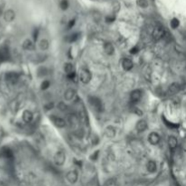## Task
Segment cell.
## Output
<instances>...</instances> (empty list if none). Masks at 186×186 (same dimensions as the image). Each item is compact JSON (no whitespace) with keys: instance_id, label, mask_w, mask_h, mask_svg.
<instances>
[{"instance_id":"obj_1","label":"cell","mask_w":186,"mask_h":186,"mask_svg":"<svg viewBox=\"0 0 186 186\" xmlns=\"http://www.w3.org/2000/svg\"><path fill=\"white\" fill-rule=\"evenodd\" d=\"M88 101L90 105L94 108V109L97 112H101L103 110V105H102V101L95 96H89L88 97Z\"/></svg>"},{"instance_id":"obj_2","label":"cell","mask_w":186,"mask_h":186,"mask_svg":"<svg viewBox=\"0 0 186 186\" xmlns=\"http://www.w3.org/2000/svg\"><path fill=\"white\" fill-rule=\"evenodd\" d=\"M79 79L83 84H88L92 79L91 72L86 68L81 69L80 73H79Z\"/></svg>"},{"instance_id":"obj_3","label":"cell","mask_w":186,"mask_h":186,"mask_svg":"<svg viewBox=\"0 0 186 186\" xmlns=\"http://www.w3.org/2000/svg\"><path fill=\"white\" fill-rule=\"evenodd\" d=\"M165 35H166V31L164 30L163 27H157L154 28L153 33V37L155 41L161 40L162 38L165 37Z\"/></svg>"},{"instance_id":"obj_4","label":"cell","mask_w":186,"mask_h":186,"mask_svg":"<svg viewBox=\"0 0 186 186\" xmlns=\"http://www.w3.org/2000/svg\"><path fill=\"white\" fill-rule=\"evenodd\" d=\"M54 161L55 165L57 166H62L65 162V153L64 151H58L56 152V153L55 154L54 156Z\"/></svg>"},{"instance_id":"obj_5","label":"cell","mask_w":186,"mask_h":186,"mask_svg":"<svg viewBox=\"0 0 186 186\" xmlns=\"http://www.w3.org/2000/svg\"><path fill=\"white\" fill-rule=\"evenodd\" d=\"M50 120L52 121V123H54V125L56 126V127H58V128H64L65 127L66 125V122L65 120H64L63 118H61L59 116H56L55 115H52L50 117Z\"/></svg>"},{"instance_id":"obj_6","label":"cell","mask_w":186,"mask_h":186,"mask_svg":"<svg viewBox=\"0 0 186 186\" xmlns=\"http://www.w3.org/2000/svg\"><path fill=\"white\" fill-rule=\"evenodd\" d=\"M9 58H10V52H9L8 47L3 46V47L0 48V63L6 62L9 60Z\"/></svg>"},{"instance_id":"obj_7","label":"cell","mask_w":186,"mask_h":186,"mask_svg":"<svg viewBox=\"0 0 186 186\" xmlns=\"http://www.w3.org/2000/svg\"><path fill=\"white\" fill-rule=\"evenodd\" d=\"M5 78L10 84H15L19 79V75L15 72H8L5 75Z\"/></svg>"},{"instance_id":"obj_8","label":"cell","mask_w":186,"mask_h":186,"mask_svg":"<svg viewBox=\"0 0 186 186\" xmlns=\"http://www.w3.org/2000/svg\"><path fill=\"white\" fill-rule=\"evenodd\" d=\"M66 180L68 181V183L71 184L75 183L78 181V173L76 171L73 170V171H69L66 173Z\"/></svg>"},{"instance_id":"obj_9","label":"cell","mask_w":186,"mask_h":186,"mask_svg":"<svg viewBox=\"0 0 186 186\" xmlns=\"http://www.w3.org/2000/svg\"><path fill=\"white\" fill-rule=\"evenodd\" d=\"M142 98V91L141 90H133L130 94V100L132 104H136Z\"/></svg>"},{"instance_id":"obj_10","label":"cell","mask_w":186,"mask_h":186,"mask_svg":"<svg viewBox=\"0 0 186 186\" xmlns=\"http://www.w3.org/2000/svg\"><path fill=\"white\" fill-rule=\"evenodd\" d=\"M160 139H161L160 138V135L155 132H152L148 135V142L150 143V144H152V145H157L160 143Z\"/></svg>"},{"instance_id":"obj_11","label":"cell","mask_w":186,"mask_h":186,"mask_svg":"<svg viewBox=\"0 0 186 186\" xmlns=\"http://www.w3.org/2000/svg\"><path fill=\"white\" fill-rule=\"evenodd\" d=\"M15 13L12 9L7 10L4 14V19H5V21H7V22H12L15 19Z\"/></svg>"},{"instance_id":"obj_12","label":"cell","mask_w":186,"mask_h":186,"mask_svg":"<svg viewBox=\"0 0 186 186\" xmlns=\"http://www.w3.org/2000/svg\"><path fill=\"white\" fill-rule=\"evenodd\" d=\"M122 66H123V68L125 69V71H130L133 68V61L131 59L125 58V59L122 61Z\"/></svg>"},{"instance_id":"obj_13","label":"cell","mask_w":186,"mask_h":186,"mask_svg":"<svg viewBox=\"0 0 186 186\" xmlns=\"http://www.w3.org/2000/svg\"><path fill=\"white\" fill-rule=\"evenodd\" d=\"M180 90H181V85L178 84V83H173V84H172L169 86L168 93L170 95H174L180 92Z\"/></svg>"},{"instance_id":"obj_14","label":"cell","mask_w":186,"mask_h":186,"mask_svg":"<svg viewBox=\"0 0 186 186\" xmlns=\"http://www.w3.org/2000/svg\"><path fill=\"white\" fill-rule=\"evenodd\" d=\"M147 123H146V121L145 120H140V121H138L137 122V123H136V130L138 131V132H140V133H142V132H144L147 129Z\"/></svg>"},{"instance_id":"obj_15","label":"cell","mask_w":186,"mask_h":186,"mask_svg":"<svg viewBox=\"0 0 186 186\" xmlns=\"http://www.w3.org/2000/svg\"><path fill=\"white\" fill-rule=\"evenodd\" d=\"M104 49H105V52L108 55H111L115 53V47H113V45L110 42H105L104 45Z\"/></svg>"},{"instance_id":"obj_16","label":"cell","mask_w":186,"mask_h":186,"mask_svg":"<svg viewBox=\"0 0 186 186\" xmlns=\"http://www.w3.org/2000/svg\"><path fill=\"white\" fill-rule=\"evenodd\" d=\"M23 120L25 123H31L33 120V113L29 110H25L23 112V115H22Z\"/></svg>"},{"instance_id":"obj_17","label":"cell","mask_w":186,"mask_h":186,"mask_svg":"<svg viewBox=\"0 0 186 186\" xmlns=\"http://www.w3.org/2000/svg\"><path fill=\"white\" fill-rule=\"evenodd\" d=\"M146 169L150 173H153L157 170V164L154 161H149L146 165Z\"/></svg>"},{"instance_id":"obj_18","label":"cell","mask_w":186,"mask_h":186,"mask_svg":"<svg viewBox=\"0 0 186 186\" xmlns=\"http://www.w3.org/2000/svg\"><path fill=\"white\" fill-rule=\"evenodd\" d=\"M65 99L66 101H71L74 99V97L75 96V91L74 89H67L65 92Z\"/></svg>"},{"instance_id":"obj_19","label":"cell","mask_w":186,"mask_h":186,"mask_svg":"<svg viewBox=\"0 0 186 186\" xmlns=\"http://www.w3.org/2000/svg\"><path fill=\"white\" fill-rule=\"evenodd\" d=\"M168 144H169V147L171 148V150H174L175 148L177 147V144H178L177 139L175 138L174 136H173V135L169 136V138H168Z\"/></svg>"},{"instance_id":"obj_20","label":"cell","mask_w":186,"mask_h":186,"mask_svg":"<svg viewBox=\"0 0 186 186\" xmlns=\"http://www.w3.org/2000/svg\"><path fill=\"white\" fill-rule=\"evenodd\" d=\"M105 135L107 137H109V138H113V137H115V134H116V131H115V129L113 128V126H108L106 127L105 129Z\"/></svg>"},{"instance_id":"obj_21","label":"cell","mask_w":186,"mask_h":186,"mask_svg":"<svg viewBox=\"0 0 186 186\" xmlns=\"http://www.w3.org/2000/svg\"><path fill=\"white\" fill-rule=\"evenodd\" d=\"M34 47H35L34 43L31 40L27 39V40L24 41V43H23V48L24 49L31 51V50H34Z\"/></svg>"},{"instance_id":"obj_22","label":"cell","mask_w":186,"mask_h":186,"mask_svg":"<svg viewBox=\"0 0 186 186\" xmlns=\"http://www.w3.org/2000/svg\"><path fill=\"white\" fill-rule=\"evenodd\" d=\"M64 69H65V72L66 73V75H69V74H72V73H75V67H74V65L72 63H66L64 66Z\"/></svg>"},{"instance_id":"obj_23","label":"cell","mask_w":186,"mask_h":186,"mask_svg":"<svg viewBox=\"0 0 186 186\" xmlns=\"http://www.w3.org/2000/svg\"><path fill=\"white\" fill-rule=\"evenodd\" d=\"M79 37H80V34L79 33H74V34L68 35V37L65 38V40L68 43H74V42H75V41L78 40Z\"/></svg>"},{"instance_id":"obj_24","label":"cell","mask_w":186,"mask_h":186,"mask_svg":"<svg viewBox=\"0 0 186 186\" xmlns=\"http://www.w3.org/2000/svg\"><path fill=\"white\" fill-rule=\"evenodd\" d=\"M39 47L41 50L45 51L49 48V42L46 39H42L39 42Z\"/></svg>"},{"instance_id":"obj_25","label":"cell","mask_w":186,"mask_h":186,"mask_svg":"<svg viewBox=\"0 0 186 186\" xmlns=\"http://www.w3.org/2000/svg\"><path fill=\"white\" fill-rule=\"evenodd\" d=\"M2 155L4 156V157H6V158H7V159H10V158H12L13 157V153H12V151L10 150L9 148H4L3 150H2Z\"/></svg>"},{"instance_id":"obj_26","label":"cell","mask_w":186,"mask_h":186,"mask_svg":"<svg viewBox=\"0 0 186 186\" xmlns=\"http://www.w3.org/2000/svg\"><path fill=\"white\" fill-rule=\"evenodd\" d=\"M137 5L142 8H146L148 7V1L147 0H137Z\"/></svg>"},{"instance_id":"obj_27","label":"cell","mask_w":186,"mask_h":186,"mask_svg":"<svg viewBox=\"0 0 186 186\" xmlns=\"http://www.w3.org/2000/svg\"><path fill=\"white\" fill-rule=\"evenodd\" d=\"M163 121H164V123H165V125H167L169 128H172V129H175V128H178L179 125H176V123H171V122H169L168 120L166 119H164L163 118Z\"/></svg>"},{"instance_id":"obj_28","label":"cell","mask_w":186,"mask_h":186,"mask_svg":"<svg viewBox=\"0 0 186 186\" xmlns=\"http://www.w3.org/2000/svg\"><path fill=\"white\" fill-rule=\"evenodd\" d=\"M68 6H69L68 0H62L60 2V7L62 10H66L68 8Z\"/></svg>"},{"instance_id":"obj_29","label":"cell","mask_w":186,"mask_h":186,"mask_svg":"<svg viewBox=\"0 0 186 186\" xmlns=\"http://www.w3.org/2000/svg\"><path fill=\"white\" fill-rule=\"evenodd\" d=\"M49 86H50V82L48 80H44L41 83V89L42 90H46L47 88H49Z\"/></svg>"},{"instance_id":"obj_30","label":"cell","mask_w":186,"mask_h":186,"mask_svg":"<svg viewBox=\"0 0 186 186\" xmlns=\"http://www.w3.org/2000/svg\"><path fill=\"white\" fill-rule=\"evenodd\" d=\"M179 25H180V22H179V20L177 18H173L172 19V21H171V27H172V28H173V29L177 28L179 27Z\"/></svg>"},{"instance_id":"obj_31","label":"cell","mask_w":186,"mask_h":186,"mask_svg":"<svg viewBox=\"0 0 186 186\" xmlns=\"http://www.w3.org/2000/svg\"><path fill=\"white\" fill-rule=\"evenodd\" d=\"M57 108L60 111H65L67 109V105L65 104L64 102H60L59 104L57 105Z\"/></svg>"},{"instance_id":"obj_32","label":"cell","mask_w":186,"mask_h":186,"mask_svg":"<svg viewBox=\"0 0 186 186\" xmlns=\"http://www.w3.org/2000/svg\"><path fill=\"white\" fill-rule=\"evenodd\" d=\"M99 152H100L99 150H97V151H95V152L90 156V159L92 160V161H96V160L98 159V156H99Z\"/></svg>"},{"instance_id":"obj_33","label":"cell","mask_w":186,"mask_h":186,"mask_svg":"<svg viewBox=\"0 0 186 186\" xmlns=\"http://www.w3.org/2000/svg\"><path fill=\"white\" fill-rule=\"evenodd\" d=\"M105 20H106V22L112 23L115 20V15H108V17H106Z\"/></svg>"},{"instance_id":"obj_34","label":"cell","mask_w":186,"mask_h":186,"mask_svg":"<svg viewBox=\"0 0 186 186\" xmlns=\"http://www.w3.org/2000/svg\"><path fill=\"white\" fill-rule=\"evenodd\" d=\"M67 75V78H68L69 80H75V77H76L75 72V73L69 74V75Z\"/></svg>"},{"instance_id":"obj_35","label":"cell","mask_w":186,"mask_h":186,"mask_svg":"<svg viewBox=\"0 0 186 186\" xmlns=\"http://www.w3.org/2000/svg\"><path fill=\"white\" fill-rule=\"evenodd\" d=\"M137 53H138V47H137V46H134V47H133L130 50V54H132V55H135Z\"/></svg>"},{"instance_id":"obj_36","label":"cell","mask_w":186,"mask_h":186,"mask_svg":"<svg viewBox=\"0 0 186 186\" xmlns=\"http://www.w3.org/2000/svg\"><path fill=\"white\" fill-rule=\"evenodd\" d=\"M75 19L70 20V22H69L68 25H67V29H70V28L73 27H74V25H75Z\"/></svg>"},{"instance_id":"obj_37","label":"cell","mask_w":186,"mask_h":186,"mask_svg":"<svg viewBox=\"0 0 186 186\" xmlns=\"http://www.w3.org/2000/svg\"><path fill=\"white\" fill-rule=\"evenodd\" d=\"M37 37H38V29H35V32H34V40L35 41L37 39Z\"/></svg>"}]
</instances>
